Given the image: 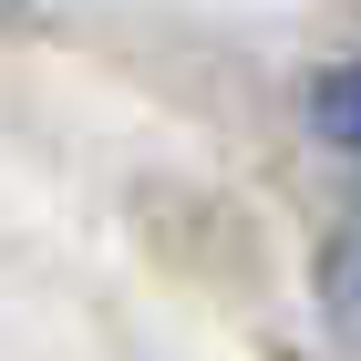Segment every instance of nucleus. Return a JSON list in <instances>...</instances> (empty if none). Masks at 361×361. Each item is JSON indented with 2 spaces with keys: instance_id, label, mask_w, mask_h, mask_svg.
<instances>
[{
  "instance_id": "f257e3e1",
  "label": "nucleus",
  "mask_w": 361,
  "mask_h": 361,
  "mask_svg": "<svg viewBox=\"0 0 361 361\" xmlns=\"http://www.w3.org/2000/svg\"><path fill=\"white\" fill-rule=\"evenodd\" d=\"M310 124H320V135L361 166V62H331V73L310 83Z\"/></svg>"
},
{
  "instance_id": "f03ea898",
  "label": "nucleus",
  "mask_w": 361,
  "mask_h": 361,
  "mask_svg": "<svg viewBox=\"0 0 361 361\" xmlns=\"http://www.w3.org/2000/svg\"><path fill=\"white\" fill-rule=\"evenodd\" d=\"M320 310H331V331L361 351V217L331 238V269H320Z\"/></svg>"
}]
</instances>
